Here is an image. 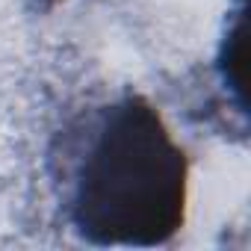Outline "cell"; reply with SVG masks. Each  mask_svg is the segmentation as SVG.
Wrapping results in <instances>:
<instances>
[{"mask_svg": "<svg viewBox=\"0 0 251 251\" xmlns=\"http://www.w3.org/2000/svg\"><path fill=\"white\" fill-rule=\"evenodd\" d=\"M186 183V154L163 115L127 95L95 121L74 172L71 225L92 245H163L183 225Z\"/></svg>", "mask_w": 251, "mask_h": 251, "instance_id": "obj_1", "label": "cell"}, {"mask_svg": "<svg viewBox=\"0 0 251 251\" xmlns=\"http://www.w3.org/2000/svg\"><path fill=\"white\" fill-rule=\"evenodd\" d=\"M222 74L225 83L239 95L242 103V83H245V12L236 15V24L227 30L225 39V50H222Z\"/></svg>", "mask_w": 251, "mask_h": 251, "instance_id": "obj_2", "label": "cell"}]
</instances>
